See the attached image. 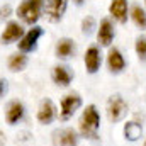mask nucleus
<instances>
[{
    "mask_svg": "<svg viewBox=\"0 0 146 146\" xmlns=\"http://www.w3.org/2000/svg\"><path fill=\"white\" fill-rule=\"evenodd\" d=\"M122 133H124V138L131 143L138 141L141 136H143V126L136 121H127L122 127Z\"/></svg>",
    "mask_w": 146,
    "mask_h": 146,
    "instance_id": "nucleus-18",
    "label": "nucleus"
},
{
    "mask_svg": "<svg viewBox=\"0 0 146 146\" xmlns=\"http://www.w3.org/2000/svg\"><path fill=\"white\" fill-rule=\"evenodd\" d=\"M42 34H44V29H42L41 26H33V27L22 36V39L17 42L19 51L24 53V54L36 51L37 49V42H39V39L42 37Z\"/></svg>",
    "mask_w": 146,
    "mask_h": 146,
    "instance_id": "nucleus-5",
    "label": "nucleus"
},
{
    "mask_svg": "<svg viewBox=\"0 0 146 146\" xmlns=\"http://www.w3.org/2000/svg\"><path fill=\"white\" fill-rule=\"evenodd\" d=\"M24 114H26L24 104L21 100H12V102H9L7 110H5V121H7V124L15 126L19 121H22Z\"/></svg>",
    "mask_w": 146,
    "mask_h": 146,
    "instance_id": "nucleus-16",
    "label": "nucleus"
},
{
    "mask_svg": "<svg viewBox=\"0 0 146 146\" xmlns=\"http://www.w3.org/2000/svg\"><path fill=\"white\" fill-rule=\"evenodd\" d=\"M24 34H26V31H24V27H22V24H21L19 21H9V22L5 24V29H3L2 34H0V42H2V44L17 42V41L22 39Z\"/></svg>",
    "mask_w": 146,
    "mask_h": 146,
    "instance_id": "nucleus-8",
    "label": "nucleus"
},
{
    "mask_svg": "<svg viewBox=\"0 0 146 146\" xmlns=\"http://www.w3.org/2000/svg\"><path fill=\"white\" fill-rule=\"evenodd\" d=\"M95 29H97V21H95L92 15H87V17L82 21V33H83L85 36H90Z\"/></svg>",
    "mask_w": 146,
    "mask_h": 146,
    "instance_id": "nucleus-20",
    "label": "nucleus"
},
{
    "mask_svg": "<svg viewBox=\"0 0 146 146\" xmlns=\"http://www.w3.org/2000/svg\"><path fill=\"white\" fill-rule=\"evenodd\" d=\"M145 146H146V139H145Z\"/></svg>",
    "mask_w": 146,
    "mask_h": 146,
    "instance_id": "nucleus-26",
    "label": "nucleus"
},
{
    "mask_svg": "<svg viewBox=\"0 0 146 146\" xmlns=\"http://www.w3.org/2000/svg\"><path fill=\"white\" fill-rule=\"evenodd\" d=\"M83 100L80 97L78 92H70L66 94L63 99H61V104H60V119L61 121H68L75 115V112L82 107Z\"/></svg>",
    "mask_w": 146,
    "mask_h": 146,
    "instance_id": "nucleus-4",
    "label": "nucleus"
},
{
    "mask_svg": "<svg viewBox=\"0 0 146 146\" xmlns=\"http://www.w3.org/2000/svg\"><path fill=\"white\" fill-rule=\"evenodd\" d=\"M100 129V114L95 104H88L80 115L78 121V133L85 139H97Z\"/></svg>",
    "mask_w": 146,
    "mask_h": 146,
    "instance_id": "nucleus-1",
    "label": "nucleus"
},
{
    "mask_svg": "<svg viewBox=\"0 0 146 146\" xmlns=\"http://www.w3.org/2000/svg\"><path fill=\"white\" fill-rule=\"evenodd\" d=\"M27 63H29L27 54H24V53L17 51V53H12V54L9 56L7 66H9V70H10V72L17 73V72H24V70H26V66H27Z\"/></svg>",
    "mask_w": 146,
    "mask_h": 146,
    "instance_id": "nucleus-17",
    "label": "nucleus"
},
{
    "mask_svg": "<svg viewBox=\"0 0 146 146\" xmlns=\"http://www.w3.org/2000/svg\"><path fill=\"white\" fill-rule=\"evenodd\" d=\"M83 63H85V70L90 73V75H95V73L100 70L102 66V53H100V48L99 46H90L87 51H85V56H83Z\"/></svg>",
    "mask_w": 146,
    "mask_h": 146,
    "instance_id": "nucleus-10",
    "label": "nucleus"
},
{
    "mask_svg": "<svg viewBox=\"0 0 146 146\" xmlns=\"http://www.w3.org/2000/svg\"><path fill=\"white\" fill-rule=\"evenodd\" d=\"M134 49H136V54L141 61H146V37H138L136 42H134Z\"/></svg>",
    "mask_w": 146,
    "mask_h": 146,
    "instance_id": "nucleus-21",
    "label": "nucleus"
},
{
    "mask_svg": "<svg viewBox=\"0 0 146 146\" xmlns=\"http://www.w3.org/2000/svg\"><path fill=\"white\" fill-rule=\"evenodd\" d=\"M75 51H76V44L72 37H61L58 42H56V48H54V53H56V58L58 60H70L75 56Z\"/></svg>",
    "mask_w": 146,
    "mask_h": 146,
    "instance_id": "nucleus-15",
    "label": "nucleus"
},
{
    "mask_svg": "<svg viewBox=\"0 0 146 146\" xmlns=\"http://www.w3.org/2000/svg\"><path fill=\"white\" fill-rule=\"evenodd\" d=\"M53 146H78L80 136L73 127H60L51 134Z\"/></svg>",
    "mask_w": 146,
    "mask_h": 146,
    "instance_id": "nucleus-6",
    "label": "nucleus"
},
{
    "mask_svg": "<svg viewBox=\"0 0 146 146\" xmlns=\"http://www.w3.org/2000/svg\"><path fill=\"white\" fill-rule=\"evenodd\" d=\"M7 90H9V85H7V80H3V78H0V99L7 94Z\"/></svg>",
    "mask_w": 146,
    "mask_h": 146,
    "instance_id": "nucleus-23",
    "label": "nucleus"
},
{
    "mask_svg": "<svg viewBox=\"0 0 146 146\" xmlns=\"http://www.w3.org/2000/svg\"><path fill=\"white\" fill-rule=\"evenodd\" d=\"M66 7H68V0H46L44 12L51 22H60L66 12Z\"/></svg>",
    "mask_w": 146,
    "mask_h": 146,
    "instance_id": "nucleus-11",
    "label": "nucleus"
},
{
    "mask_svg": "<svg viewBox=\"0 0 146 146\" xmlns=\"http://www.w3.org/2000/svg\"><path fill=\"white\" fill-rule=\"evenodd\" d=\"M129 17H131V21L134 22V26L138 27V29H146V10L141 7V5H133L131 7V12H129Z\"/></svg>",
    "mask_w": 146,
    "mask_h": 146,
    "instance_id": "nucleus-19",
    "label": "nucleus"
},
{
    "mask_svg": "<svg viewBox=\"0 0 146 146\" xmlns=\"http://www.w3.org/2000/svg\"><path fill=\"white\" fill-rule=\"evenodd\" d=\"M109 14L115 22L126 24L127 17H129V3H127V0H110Z\"/></svg>",
    "mask_w": 146,
    "mask_h": 146,
    "instance_id": "nucleus-12",
    "label": "nucleus"
},
{
    "mask_svg": "<svg viewBox=\"0 0 146 146\" xmlns=\"http://www.w3.org/2000/svg\"><path fill=\"white\" fill-rule=\"evenodd\" d=\"M73 76H75V73H73L72 68L66 66V65H56V66H53V70H51V80H53L58 87H70Z\"/></svg>",
    "mask_w": 146,
    "mask_h": 146,
    "instance_id": "nucleus-13",
    "label": "nucleus"
},
{
    "mask_svg": "<svg viewBox=\"0 0 146 146\" xmlns=\"http://www.w3.org/2000/svg\"><path fill=\"white\" fill-rule=\"evenodd\" d=\"M44 5H46V0H22L15 10L17 17L21 19V22L33 27L41 19V15L44 12Z\"/></svg>",
    "mask_w": 146,
    "mask_h": 146,
    "instance_id": "nucleus-2",
    "label": "nucleus"
},
{
    "mask_svg": "<svg viewBox=\"0 0 146 146\" xmlns=\"http://www.w3.org/2000/svg\"><path fill=\"white\" fill-rule=\"evenodd\" d=\"M115 37V27L110 17H104L100 21V24L97 26V42L102 48H110L112 41Z\"/></svg>",
    "mask_w": 146,
    "mask_h": 146,
    "instance_id": "nucleus-7",
    "label": "nucleus"
},
{
    "mask_svg": "<svg viewBox=\"0 0 146 146\" xmlns=\"http://www.w3.org/2000/svg\"><path fill=\"white\" fill-rule=\"evenodd\" d=\"M5 145V134L2 133V129H0V146Z\"/></svg>",
    "mask_w": 146,
    "mask_h": 146,
    "instance_id": "nucleus-24",
    "label": "nucleus"
},
{
    "mask_svg": "<svg viewBox=\"0 0 146 146\" xmlns=\"http://www.w3.org/2000/svg\"><path fill=\"white\" fill-rule=\"evenodd\" d=\"M36 117H37V122L42 124V126L51 124V122L58 117V109H56L54 102H53L51 99H42L41 104H39V107H37Z\"/></svg>",
    "mask_w": 146,
    "mask_h": 146,
    "instance_id": "nucleus-9",
    "label": "nucleus"
},
{
    "mask_svg": "<svg viewBox=\"0 0 146 146\" xmlns=\"http://www.w3.org/2000/svg\"><path fill=\"white\" fill-rule=\"evenodd\" d=\"M73 2H75V3H76V5H82V3H83V2H85V0H73Z\"/></svg>",
    "mask_w": 146,
    "mask_h": 146,
    "instance_id": "nucleus-25",
    "label": "nucleus"
},
{
    "mask_svg": "<svg viewBox=\"0 0 146 146\" xmlns=\"http://www.w3.org/2000/svg\"><path fill=\"white\" fill-rule=\"evenodd\" d=\"M129 112L127 107V102L124 100L122 95L115 94V95H110L109 100H107V117H109L110 122H121Z\"/></svg>",
    "mask_w": 146,
    "mask_h": 146,
    "instance_id": "nucleus-3",
    "label": "nucleus"
},
{
    "mask_svg": "<svg viewBox=\"0 0 146 146\" xmlns=\"http://www.w3.org/2000/svg\"><path fill=\"white\" fill-rule=\"evenodd\" d=\"M145 3H146V0H145Z\"/></svg>",
    "mask_w": 146,
    "mask_h": 146,
    "instance_id": "nucleus-27",
    "label": "nucleus"
},
{
    "mask_svg": "<svg viewBox=\"0 0 146 146\" xmlns=\"http://www.w3.org/2000/svg\"><path fill=\"white\" fill-rule=\"evenodd\" d=\"M10 14H12V7L9 3H5V5L0 7V19H7Z\"/></svg>",
    "mask_w": 146,
    "mask_h": 146,
    "instance_id": "nucleus-22",
    "label": "nucleus"
},
{
    "mask_svg": "<svg viewBox=\"0 0 146 146\" xmlns=\"http://www.w3.org/2000/svg\"><path fill=\"white\" fill-rule=\"evenodd\" d=\"M126 60H124V54L121 53V49L119 48H109V53H107V68H109L110 73H121L124 72V68H126Z\"/></svg>",
    "mask_w": 146,
    "mask_h": 146,
    "instance_id": "nucleus-14",
    "label": "nucleus"
}]
</instances>
